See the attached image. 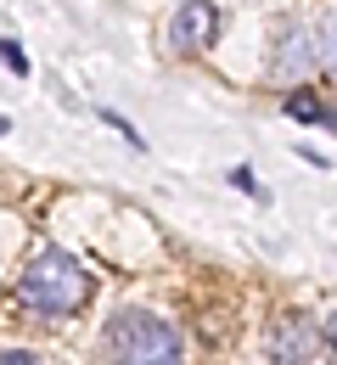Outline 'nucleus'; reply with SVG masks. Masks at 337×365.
<instances>
[{
    "label": "nucleus",
    "instance_id": "1",
    "mask_svg": "<svg viewBox=\"0 0 337 365\" xmlns=\"http://www.w3.org/2000/svg\"><path fill=\"white\" fill-rule=\"evenodd\" d=\"M17 298L34 309V315H73V309H85L90 304V270L68 253V247H46V253H34L28 259V270L17 281Z\"/></svg>",
    "mask_w": 337,
    "mask_h": 365
},
{
    "label": "nucleus",
    "instance_id": "2",
    "mask_svg": "<svg viewBox=\"0 0 337 365\" xmlns=\"http://www.w3.org/2000/svg\"><path fill=\"white\" fill-rule=\"evenodd\" d=\"M101 349H107V365H180V331L163 315L130 309L107 326Z\"/></svg>",
    "mask_w": 337,
    "mask_h": 365
},
{
    "label": "nucleus",
    "instance_id": "3",
    "mask_svg": "<svg viewBox=\"0 0 337 365\" xmlns=\"http://www.w3.org/2000/svg\"><path fill=\"white\" fill-rule=\"evenodd\" d=\"M315 343H321V331L309 326V315H298V309H287V315L270 320V331H264V354L276 365H298L315 354Z\"/></svg>",
    "mask_w": 337,
    "mask_h": 365
},
{
    "label": "nucleus",
    "instance_id": "4",
    "mask_svg": "<svg viewBox=\"0 0 337 365\" xmlns=\"http://www.w3.org/2000/svg\"><path fill=\"white\" fill-rule=\"evenodd\" d=\"M214 34H219L214 0H180V11H175V23H169L175 51H202V46H214Z\"/></svg>",
    "mask_w": 337,
    "mask_h": 365
},
{
    "label": "nucleus",
    "instance_id": "5",
    "mask_svg": "<svg viewBox=\"0 0 337 365\" xmlns=\"http://www.w3.org/2000/svg\"><path fill=\"white\" fill-rule=\"evenodd\" d=\"M309 62H315V51H309V34L304 29H292V34H281V51H276V73L281 79H298V73H309Z\"/></svg>",
    "mask_w": 337,
    "mask_h": 365
},
{
    "label": "nucleus",
    "instance_id": "6",
    "mask_svg": "<svg viewBox=\"0 0 337 365\" xmlns=\"http://www.w3.org/2000/svg\"><path fill=\"white\" fill-rule=\"evenodd\" d=\"M321 62H326V73L337 79V11L326 17V34H321Z\"/></svg>",
    "mask_w": 337,
    "mask_h": 365
},
{
    "label": "nucleus",
    "instance_id": "7",
    "mask_svg": "<svg viewBox=\"0 0 337 365\" xmlns=\"http://www.w3.org/2000/svg\"><path fill=\"white\" fill-rule=\"evenodd\" d=\"M0 62H6L11 73H28V56L17 51V40H0Z\"/></svg>",
    "mask_w": 337,
    "mask_h": 365
},
{
    "label": "nucleus",
    "instance_id": "8",
    "mask_svg": "<svg viewBox=\"0 0 337 365\" xmlns=\"http://www.w3.org/2000/svg\"><path fill=\"white\" fill-rule=\"evenodd\" d=\"M287 113H292V118H321V107H315L309 96H292V101H287Z\"/></svg>",
    "mask_w": 337,
    "mask_h": 365
},
{
    "label": "nucleus",
    "instance_id": "9",
    "mask_svg": "<svg viewBox=\"0 0 337 365\" xmlns=\"http://www.w3.org/2000/svg\"><path fill=\"white\" fill-rule=\"evenodd\" d=\"M0 365H34V354H0Z\"/></svg>",
    "mask_w": 337,
    "mask_h": 365
},
{
    "label": "nucleus",
    "instance_id": "10",
    "mask_svg": "<svg viewBox=\"0 0 337 365\" xmlns=\"http://www.w3.org/2000/svg\"><path fill=\"white\" fill-rule=\"evenodd\" d=\"M326 343H332V354H337V315L326 320Z\"/></svg>",
    "mask_w": 337,
    "mask_h": 365
}]
</instances>
